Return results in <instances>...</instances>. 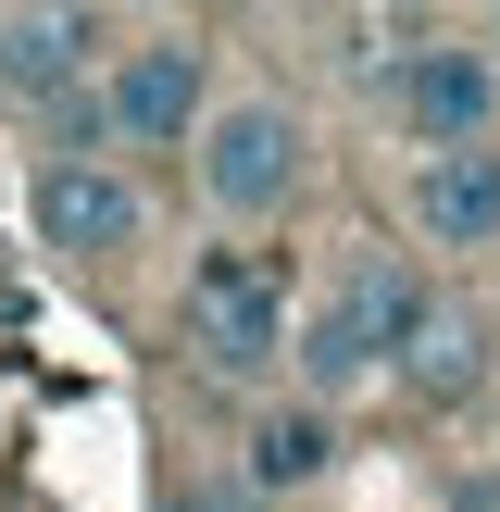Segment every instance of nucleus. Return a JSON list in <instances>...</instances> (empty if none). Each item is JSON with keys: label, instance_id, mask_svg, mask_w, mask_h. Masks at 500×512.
Segmentation results:
<instances>
[{"label": "nucleus", "instance_id": "nucleus-1", "mask_svg": "<svg viewBox=\"0 0 500 512\" xmlns=\"http://www.w3.org/2000/svg\"><path fill=\"white\" fill-rule=\"evenodd\" d=\"M300 175H313V125L288 100H213L200 113V200L225 225H275L300 200Z\"/></svg>", "mask_w": 500, "mask_h": 512}, {"label": "nucleus", "instance_id": "nucleus-2", "mask_svg": "<svg viewBox=\"0 0 500 512\" xmlns=\"http://www.w3.org/2000/svg\"><path fill=\"white\" fill-rule=\"evenodd\" d=\"M188 350L213 375L288 363V263H275V250H200V275H188Z\"/></svg>", "mask_w": 500, "mask_h": 512}, {"label": "nucleus", "instance_id": "nucleus-3", "mask_svg": "<svg viewBox=\"0 0 500 512\" xmlns=\"http://www.w3.org/2000/svg\"><path fill=\"white\" fill-rule=\"evenodd\" d=\"M413 313H425V288H413L400 263H350V275H338V300H325V313L288 338V350H300V375H313V413H325V388H363V375L400 350V325H413Z\"/></svg>", "mask_w": 500, "mask_h": 512}, {"label": "nucleus", "instance_id": "nucleus-4", "mask_svg": "<svg viewBox=\"0 0 500 512\" xmlns=\"http://www.w3.org/2000/svg\"><path fill=\"white\" fill-rule=\"evenodd\" d=\"M200 113H213V50H200V38L113 50V75H100V138L175 150V138H200Z\"/></svg>", "mask_w": 500, "mask_h": 512}, {"label": "nucleus", "instance_id": "nucleus-5", "mask_svg": "<svg viewBox=\"0 0 500 512\" xmlns=\"http://www.w3.org/2000/svg\"><path fill=\"white\" fill-rule=\"evenodd\" d=\"M388 100H400V125H413L425 150H488V113H500V63H488V50H463V38H438V50H400Z\"/></svg>", "mask_w": 500, "mask_h": 512}, {"label": "nucleus", "instance_id": "nucleus-6", "mask_svg": "<svg viewBox=\"0 0 500 512\" xmlns=\"http://www.w3.org/2000/svg\"><path fill=\"white\" fill-rule=\"evenodd\" d=\"M38 238L63 263H113V250H138V188L88 150H63V163H38Z\"/></svg>", "mask_w": 500, "mask_h": 512}, {"label": "nucleus", "instance_id": "nucleus-7", "mask_svg": "<svg viewBox=\"0 0 500 512\" xmlns=\"http://www.w3.org/2000/svg\"><path fill=\"white\" fill-rule=\"evenodd\" d=\"M413 238L425 250H500V150H425L413 163Z\"/></svg>", "mask_w": 500, "mask_h": 512}, {"label": "nucleus", "instance_id": "nucleus-8", "mask_svg": "<svg viewBox=\"0 0 500 512\" xmlns=\"http://www.w3.org/2000/svg\"><path fill=\"white\" fill-rule=\"evenodd\" d=\"M100 38H113L100 13H0V88H13V100H63V88H88Z\"/></svg>", "mask_w": 500, "mask_h": 512}, {"label": "nucleus", "instance_id": "nucleus-9", "mask_svg": "<svg viewBox=\"0 0 500 512\" xmlns=\"http://www.w3.org/2000/svg\"><path fill=\"white\" fill-rule=\"evenodd\" d=\"M388 375H400V388H413V400H463L475 375H488V325H475L463 300H438V288H425V313L400 325Z\"/></svg>", "mask_w": 500, "mask_h": 512}, {"label": "nucleus", "instance_id": "nucleus-10", "mask_svg": "<svg viewBox=\"0 0 500 512\" xmlns=\"http://www.w3.org/2000/svg\"><path fill=\"white\" fill-rule=\"evenodd\" d=\"M325 450H338V425H325L313 400H288V413L250 425V475H238V488H250V500H288V488H313V475H325Z\"/></svg>", "mask_w": 500, "mask_h": 512}, {"label": "nucleus", "instance_id": "nucleus-11", "mask_svg": "<svg viewBox=\"0 0 500 512\" xmlns=\"http://www.w3.org/2000/svg\"><path fill=\"white\" fill-rule=\"evenodd\" d=\"M163 512H263V500H250L238 475H225V488H188V500H163Z\"/></svg>", "mask_w": 500, "mask_h": 512}, {"label": "nucleus", "instance_id": "nucleus-12", "mask_svg": "<svg viewBox=\"0 0 500 512\" xmlns=\"http://www.w3.org/2000/svg\"><path fill=\"white\" fill-rule=\"evenodd\" d=\"M488 63H500V50H488Z\"/></svg>", "mask_w": 500, "mask_h": 512}]
</instances>
